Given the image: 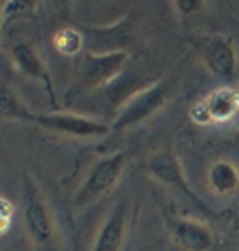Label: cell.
Here are the masks:
<instances>
[{
  "label": "cell",
  "mask_w": 239,
  "mask_h": 251,
  "mask_svg": "<svg viewBox=\"0 0 239 251\" xmlns=\"http://www.w3.org/2000/svg\"><path fill=\"white\" fill-rule=\"evenodd\" d=\"M130 54L128 52H108V54H98V52H82L80 58L76 60V82L84 92H92L96 88L112 84L128 62Z\"/></svg>",
  "instance_id": "obj_1"
},
{
  "label": "cell",
  "mask_w": 239,
  "mask_h": 251,
  "mask_svg": "<svg viewBox=\"0 0 239 251\" xmlns=\"http://www.w3.org/2000/svg\"><path fill=\"white\" fill-rule=\"evenodd\" d=\"M124 164H126L124 151H116L112 155H106V158L98 160L92 166V170L88 172L82 185L78 187V192L74 196V205H86L90 201L98 200L100 196L108 194L116 185L120 174H122Z\"/></svg>",
  "instance_id": "obj_2"
},
{
  "label": "cell",
  "mask_w": 239,
  "mask_h": 251,
  "mask_svg": "<svg viewBox=\"0 0 239 251\" xmlns=\"http://www.w3.org/2000/svg\"><path fill=\"white\" fill-rule=\"evenodd\" d=\"M22 120L34 122L38 126L58 134H66L74 138H102L110 132V126L92 118H86L80 114H64V112H52V114H34L24 112Z\"/></svg>",
  "instance_id": "obj_3"
},
{
  "label": "cell",
  "mask_w": 239,
  "mask_h": 251,
  "mask_svg": "<svg viewBox=\"0 0 239 251\" xmlns=\"http://www.w3.org/2000/svg\"><path fill=\"white\" fill-rule=\"evenodd\" d=\"M171 94V82L169 80H162L154 86H149L142 92H138L136 96H132L124 110L118 114L116 122H114V130H126L132 126L147 120L149 116H154L169 98Z\"/></svg>",
  "instance_id": "obj_4"
},
{
  "label": "cell",
  "mask_w": 239,
  "mask_h": 251,
  "mask_svg": "<svg viewBox=\"0 0 239 251\" xmlns=\"http://www.w3.org/2000/svg\"><path fill=\"white\" fill-rule=\"evenodd\" d=\"M147 170H149V174H152V177H156L160 183L173 187L175 192H179L184 198H188L199 209H207L203 205V201L193 194V190L188 185V181L184 177V172H182V166H179V160L175 158V153L171 150L156 151L147 162Z\"/></svg>",
  "instance_id": "obj_5"
},
{
  "label": "cell",
  "mask_w": 239,
  "mask_h": 251,
  "mask_svg": "<svg viewBox=\"0 0 239 251\" xmlns=\"http://www.w3.org/2000/svg\"><path fill=\"white\" fill-rule=\"evenodd\" d=\"M24 196H26V207H24L26 229L38 245H44L50 241L54 233V222H52L50 209L46 201L42 200L34 181H30V179L24 181Z\"/></svg>",
  "instance_id": "obj_6"
},
{
  "label": "cell",
  "mask_w": 239,
  "mask_h": 251,
  "mask_svg": "<svg viewBox=\"0 0 239 251\" xmlns=\"http://www.w3.org/2000/svg\"><path fill=\"white\" fill-rule=\"evenodd\" d=\"M203 62L205 66L209 68L215 78L223 80V82H231L237 74V56H235V48L229 40L215 36V38H209L203 44L201 50Z\"/></svg>",
  "instance_id": "obj_7"
},
{
  "label": "cell",
  "mask_w": 239,
  "mask_h": 251,
  "mask_svg": "<svg viewBox=\"0 0 239 251\" xmlns=\"http://www.w3.org/2000/svg\"><path fill=\"white\" fill-rule=\"evenodd\" d=\"M126 226H128V200L118 201L104 226L100 227L94 251H120L126 237Z\"/></svg>",
  "instance_id": "obj_8"
},
{
  "label": "cell",
  "mask_w": 239,
  "mask_h": 251,
  "mask_svg": "<svg viewBox=\"0 0 239 251\" xmlns=\"http://www.w3.org/2000/svg\"><path fill=\"white\" fill-rule=\"evenodd\" d=\"M12 60L14 64L18 66V70L28 76V78H34V80H40L48 94H50V100L56 104V96H54V88H52V80H50V74L44 66V62L40 60L38 52L30 46L28 42H18L12 46Z\"/></svg>",
  "instance_id": "obj_9"
},
{
  "label": "cell",
  "mask_w": 239,
  "mask_h": 251,
  "mask_svg": "<svg viewBox=\"0 0 239 251\" xmlns=\"http://www.w3.org/2000/svg\"><path fill=\"white\" fill-rule=\"evenodd\" d=\"M169 227L175 241L188 251H209L214 245L212 231L193 219H173Z\"/></svg>",
  "instance_id": "obj_10"
},
{
  "label": "cell",
  "mask_w": 239,
  "mask_h": 251,
  "mask_svg": "<svg viewBox=\"0 0 239 251\" xmlns=\"http://www.w3.org/2000/svg\"><path fill=\"white\" fill-rule=\"evenodd\" d=\"M239 108V96L233 90H217L207 100L199 104L201 122L207 120H227L231 118Z\"/></svg>",
  "instance_id": "obj_11"
},
{
  "label": "cell",
  "mask_w": 239,
  "mask_h": 251,
  "mask_svg": "<svg viewBox=\"0 0 239 251\" xmlns=\"http://www.w3.org/2000/svg\"><path fill=\"white\" fill-rule=\"evenodd\" d=\"M207 181L212 192L217 196H229L239 187V170L231 162H215L207 172Z\"/></svg>",
  "instance_id": "obj_12"
},
{
  "label": "cell",
  "mask_w": 239,
  "mask_h": 251,
  "mask_svg": "<svg viewBox=\"0 0 239 251\" xmlns=\"http://www.w3.org/2000/svg\"><path fill=\"white\" fill-rule=\"evenodd\" d=\"M86 38L78 32L74 28H62L58 30L56 36H54V46L60 54L64 56H74V54H80L82 48H84V42Z\"/></svg>",
  "instance_id": "obj_13"
},
{
  "label": "cell",
  "mask_w": 239,
  "mask_h": 251,
  "mask_svg": "<svg viewBox=\"0 0 239 251\" xmlns=\"http://www.w3.org/2000/svg\"><path fill=\"white\" fill-rule=\"evenodd\" d=\"M24 112H26V108H22V104L14 96V92L8 88H0V116L22 120Z\"/></svg>",
  "instance_id": "obj_14"
},
{
  "label": "cell",
  "mask_w": 239,
  "mask_h": 251,
  "mask_svg": "<svg viewBox=\"0 0 239 251\" xmlns=\"http://www.w3.org/2000/svg\"><path fill=\"white\" fill-rule=\"evenodd\" d=\"M173 6L182 14H193L203 8V0H175Z\"/></svg>",
  "instance_id": "obj_15"
},
{
  "label": "cell",
  "mask_w": 239,
  "mask_h": 251,
  "mask_svg": "<svg viewBox=\"0 0 239 251\" xmlns=\"http://www.w3.org/2000/svg\"><path fill=\"white\" fill-rule=\"evenodd\" d=\"M10 217H12V203L0 198V231H4L8 227Z\"/></svg>",
  "instance_id": "obj_16"
},
{
  "label": "cell",
  "mask_w": 239,
  "mask_h": 251,
  "mask_svg": "<svg viewBox=\"0 0 239 251\" xmlns=\"http://www.w3.org/2000/svg\"><path fill=\"white\" fill-rule=\"evenodd\" d=\"M2 20H4V6L0 2V26H2Z\"/></svg>",
  "instance_id": "obj_17"
}]
</instances>
